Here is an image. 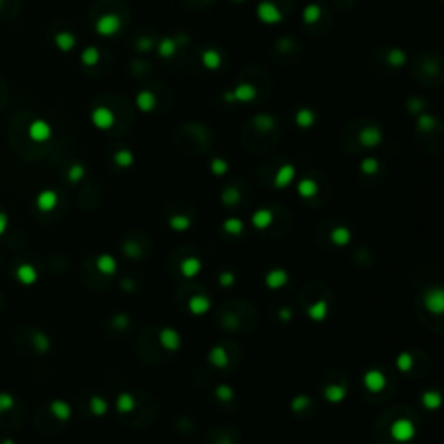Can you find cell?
I'll use <instances>...</instances> for the list:
<instances>
[{
	"mask_svg": "<svg viewBox=\"0 0 444 444\" xmlns=\"http://www.w3.org/2000/svg\"><path fill=\"white\" fill-rule=\"evenodd\" d=\"M95 33L101 37H113L122 30V18L115 13L103 14L101 18L95 21Z\"/></svg>",
	"mask_w": 444,
	"mask_h": 444,
	"instance_id": "cell-1",
	"label": "cell"
},
{
	"mask_svg": "<svg viewBox=\"0 0 444 444\" xmlns=\"http://www.w3.org/2000/svg\"><path fill=\"white\" fill-rule=\"evenodd\" d=\"M255 97H257V89H255V85L246 82L238 83L233 90L226 92L222 95V99L226 103H252L255 101Z\"/></svg>",
	"mask_w": 444,
	"mask_h": 444,
	"instance_id": "cell-2",
	"label": "cell"
},
{
	"mask_svg": "<svg viewBox=\"0 0 444 444\" xmlns=\"http://www.w3.org/2000/svg\"><path fill=\"white\" fill-rule=\"evenodd\" d=\"M255 14H257V18L261 19L264 25H276V23L283 21L281 11H279L273 2H267V0H262V2L259 4Z\"/></svg>",
	"mask_w": 444,
	"mask_h": 444,
	"instance_id": "cell-3",
	"label": "cell"
},
{
	"mask_svg": "<svg viewBox=\"0 0 444 444\" xmlns=\"http://www.w3.org/2000/svg\"><path fill=\"white\" fill-rule=\"evenodd\" d=\"M90 120H92V125L99 130H110L111 127L115 125V113L106 106H97L92 110L90 113Z\"/></svg>",
	"mask_w": 444,
	"mask_h": 444,
	"instance_id": "cell-4",
	"label": "cell"
},
{
	"mask_svg": "<svg viewBox=\"0 0 444 444\" xmlns=\"http://www.w3.org/2000/svg\"><path fill=\"white\" fill-rule=\"evenodd\" d=\"M53 135V127L43 118H37L28 125V137L35 142H45Z\"/></svg>",
	"mask_w": 444,
	"mask_h": 444,
	"instance_id": "cell-5",
	"label": "cell"
},
{
	"mask_svg": "<svg viewBox=\"0 0 444 444\" xmlns=\"http://www.w3.org/2000/svg\"><path fill=\"white\" fill-rule=\"evenodd\" d=\"M359 139V144L365 147H375L378 146L380 142H382L383 139V134L382 130L378 129V127L375 125H370V127H365V129H361V132H359L358 135Z\"/></svg>",
	"mask_w": 444,
	"mask_h": 444,
	"instance_id": "cell-6",
	"label": "cell"
},
{
	"mask_svg": "<svg viewBox=\"0 0 444 444\" xmlns=\"http://www.w3.org/2000/svg\"><path fill=\"white\" fill-rule=\"evenodd\" d=\"M135 106H137L142 113H151V111L157 108V95L147 89L139 90L137 95H135Z\"/></svg>",
	"mask_w": 444,
	"mask_h": 444,
	"instance_id": "cell-7",
	"label": "cell"
},
{
	"mask_svg": "<svg viewBox=\"0 0 444 444\" xmlns=\"http://www.w3.org/2000/svg\"><path fill=\"white\" fill-rule=\"evenodd\" d=\"M54 43L61 53H70L75 47V43H77V38L70 31H58L54 35Z\"/></svg>",
	"mask_w": 444,
	"mask_h": 444,
	"instance_id": "cell-8",
	"label": "cell"
},
{
	"mask_svg": "<svg viewBox=\"0 0 444 444\" xmlns=\"http://www.w3.org/2000/svg\"><path fill=\"white\" fill-rule=\"evenodd\" d=\"M221 63H222L221 54H219L215 49H205L202 53V65L205 66L207 70H210V71L219 70V68H221Z\"/></svg>",
	"mask_w": 444,
	"mask_h": 444,
	"instance_id": "cell-9",
	"label": "cell"
},
{
	"mask_svg": "<svg viewBox=\"0 0 444 444\" xmlns=\"http://www.w3.org/2000/svg\"><path fill=\"white\" fill-rule=\"evenodd\" d=\"M316 122V115L313 110L309 108H301V110L295 113V123H297L301 129H311Z\"/></svg>",
	"mask_w": 444,
	"mask_h": 444,
	"instance_id": "cell-10",
	"label": "cell"
},
{
	"mask_svg": "<svg viewBox=\"0 0 444 444\" xmlns=\"http://www.w3.org/2000/svg\"><path fill=\"white\" fill-rule=\"evenodd\" d=\"M56 203H58V194H56L54 191H51V189L42 191V193L38 194V198H37L38 209L43 210V212L53 210L56 207Z\"/></svg>",
	"mask_w": 444,
	"mask_h": 444,
	"instance_id": "cell-11",
	"label": "cell"
},
{
	"mask_svg": "<svg viewBox=\"0 0 444 444\" xmlns=\"http://www.w3.org/2000/svg\"><path fill=\"white\" fill-rule=\"evenodd\" d=\"M293 175H295L293 165H283L281 169L278 170V174H276L274 184H276V186H278V187H285V186H288V184L291 182Z\"/></svg>",
	"mask_w": 444,
	"mask_h": 444,
	"instance_id": "cell-12",
	"label": "cell"
},
{
	"mask_svg": "<svg viewBox=\"0 0 444 444\" xmlns=\"http://www.w3.org/2000/svg\"><path fill=\"white\" fill-rule=\"evenodd\" d=\"M99 59H101V53H99L97 47H87V49L82 51V54H80V61H82L83 66H95L99 63Z\"/></svg>",
	"mask_w": 444,
	"mask_h": 444,
	"instance_id": "cell-13",
	"label": "cell"
},
{
	"mask_svg": "<svg viewBox=\"0 0 444 444\" xmlns=\"http://www.w3.org/2000/svg\"><path fill=\"white\" fill-rule=\"evenodd\" d=\"M177 38H172V37H165L162 38V42L158 43V54L160 58H172L177 51Z\"/></svg>",
	"mask_w": 444,
	"mask_h": 444,
	"instance_id": "cell-14",
	"label": "cell"
},
{
	"mask_svg": "<svg viewBox=\"0 0 444 444\" xmlns=\"http://www.w3.org/2000/svg\"><path fill=\"white\" fill-rule=\"evenodd\" d=\"M385 61L389 63L390 66H394V68H401V66L406 65L408 56H406V53L403 49H398V47H394V49H390L389 53H387Z\"/></svg>",
	"mask_w": 444,
	"mask_h": 444,
	"instance_id": "cell-15",
	"label": "cell"
},
{
	"mask_svg": "<svg viewBox=\"0 0 444 444\" xmlns=\"http://www.w3.org/2000/svg\"><path fill=\"white\" fill-rule=\"evenodd\" d=\"M319 18H321V7H319L318 4H309V6L304 7V11H302L304 23H307V25H314V23L319 21Z\"/></svg>",
	"mask_w": 444,
	"mask_h": 444,
	"instance_id": "cell-16",
	"label": "cell"
},
{
	"mask_svg": "<svg viewBox=\"0 0 444 444\" xmlns=\"http://www.w3.org/2000/svg\"><path fill=\"white\" fill-rule=\"evenodd\" d=\"M252 123H254L255 129L261 130V132H269V130H273V129H274V125H276L274 118L271 117V115H264V113L257 115V117H254V120H252Z\"/></svg>",
	"mask_w": 444,
	"mask_h": 444,
	"instance_id": "cell-17",
	"label": "cell"
},
{
	"mask_svg": "<svg viewBox=\"0 0 444 444\" xmlns=\"http://www.w3.org/2000/svg\"><path fill=\"white\" fill-rule=\"evenodd\" d=\"M392 434L396 435V439H410L413 435V427H411L410 422L403 420V422H398L392 429Z\"/></svg>",
	"mask_w": 444,
	"mask_h": 444,
	"instance_id": "cell-18",
	"label": "cell"
},
{
	"mask_svg": "<svg viewBox=\"0 0 444 444\" xmlns=\"http://www.w3.org/2000/svg\"><path fill=\"white\" fill-rule=\"evenodd\" d=\"M365 383L370 390H380L383 387V383H385V380H383V377L378 371H370L365 377Z\"/></svg>",
	"mask_w": 444,
	"mask_h": 444,
	"instance_id": "cell-19",
	"label": "cell"
},
{
	"mask_svg": "<svg viewBox=\"0 0 444 444\" xmlns=\"http://www.w3.org/2000/svg\"><path fill=\"white\" fill-rule=\"evenodd\" d=\"M435 125H437V122H435L434 117H430V115L427 113H422L417 120V127L422 132H430L435 129Z\"/></svg>",
	"mask_w": 444,
	"mask_h": 444,
	"instance_id": "cell-20",
	"label": "cell"
},
{
	"mask_svg": "<svg viewBox=\"0 0 444 444\" xmlns=\"http://www.w3.org/2000/svg\"><path fill=\"white\" fill-rule=\"evenodd\" d=\"M18 276H19V279H21L23 283H25V285H30V283H33L35 281V278H37V273H35V269L31 266H21L19 267V271H18Z\"/></svg>",
	"mask_w": 444,
	"mask_h": 444,
	"instance_id": "cell-21",
	"label": "cell"
},
{
	"mask_svg": "<svg viewBox=\"0 0 444 444\" xmlns=\"http://www.w3.org/2000/svg\"><path fill=\"white\" fill-rule=\"evenodd\" d=\"M115 163L120 167H130L134 163V155L130 153L129 150H120L117 155H115Z\"/></svg>",
	"mask_w": 444,
	"mask_h": 444,
	"instance_id": "cell-22",
	"label": "cell"
},
{
	"mask_svg": "<svg viewBox=\"0 0 444 444\" xmlns=\"http://www.w3.org/2000/svg\"><path fill=\"white\" fill-rule=\"evenodd\" d=\"M316 184L311 181V179H304V181L299 184V191H301L302 196H313L316 193Z\"/></svg>",
	"mask_w": 444,
	"mask_h": 444,
	"instance_id": "cell-23",
	"label": "cell"
},
{
	"mask_svg": "<svg viewBox=\"0 0 444 444\" xmlns=\"http://www.w3.org/2000/svg\"><path fill=\"white\" fill-rule=\"evenodd\" d=\"M53 413L56 415V417H59V418H68V417H70V408H68L65 403L56 401L53 405Z\"/></svg>",
	"mask_w": 444,
	"mask_h": 444,
	"instance_id": "cell-24",
	"label": "cell"
},
{
	"mask_svg": "<svg viewBox=\"0 0 444 444\" xmlns=\"http://www.w3.org/2000/svg\"><path fill=\"white\" fill-rule=\"evenodd\" d=\"M361 170L365 174H375L378 170V162L375 158H366L361 162Z\"/></svg>",
	"mask_w": 444,
	"mask_h": 444,
	"instance_id": "cell-25",
	"label": "cell"
},
{
	"mask_svg": "<svg viewBox=\"0 0 444 444\" xmlns=\"http://www.w3.org/2000/svg\"><path fill=\"white\" fill-rule=\"evenodd\" d=\"M210 169L215 175H222V174H226V170H227V163L221 158H215V160H212Z\"/></svg>",
	"mask_w": 444,
	"mask_h": 444,
	"instance_id": "cell-26",
	"label": "cell"
},
{
	"mask_svg": "<svg viewBox=\"0 0 444 444\" xmlns=\"http://www.w3.org/2000/svg\"><path fill=\"white\" fill-rule=\"evenodd\" d=\"M83 174H85V169H83L82 165H73L70 169V172H68V177H70L71 182H77L83 177Z\"/></svg>",
	"mask_w": 444,
	"mask_h": 444,
	"instance_id": "cell-27",
	"label": "cell"
},
{
	"mask_svg": "<svg viewBox=\"0 0 444 444\" xmlns=\"http://www.w3.org/2000/svg\"><path fill=\"white\" fill-rule=\"evenodd\" d=\"M198 267H200L198 261H194V259H189V261H186V262H184V266H182V269H184V274H187V276H193V274H196V273H198Z\"/></svg>",
	"mask_w": 444,
	"mask_h": 444,
	"instance_id": "cell-28",
	"label": "cell"
},
{
	"mask_svg": "<svg viewBox=\"0 0 444 444\" xmlns=\"http://www.w3.org/2000/svg\"><path fill=\"white\" fill-rule=\"evenodd\" d=\"M135 47H137L139 51H142V53H147V51L153 47V40H151L150 37H141V38H137Z\"/></svg>",
	"mask_w": 444,
	"mask_h": 444,
	"instance_id": "cell-29",
	"label": "cell"
},
{
	"mask_svg": "<svg viewBox=\"0 0 444 444\" xmlns=\"http://www.w3.org/2000/svg\"><path fill=\"white\" fill-rule=\"evenodd\" d=\"M162 338H163V343H165V346H177V342H175V340H177V337H175L174 335V331H170V330H165L162 333Z\"/></svg>",
	"mask_w": 444,
	"mask_h": 444,
	"instance_id": "cell-30",
	"label": "cell"
},
{
	"mask_svg": "<svg viewBox=\"0 0 444 444\" xmlns=\"http://www.w3.org/2000/svg\"><path fill=\"white\" fill-rule=\"evenodd\" d=\"M13 406V398L7 394H0V411H6Z\"/></svg>",
	"mask_w": 444,
	"mask_h": 444,
	"instance_id": "cell-31",
	"label": "cell"
},
{
	"mask_svg": "<svg viewBox=\"0 0 444 444\" xmlns=\"http://www.w3.org/2000/svg\"><path fill=\"white\" fill-rule=\"evenodd\" d=\"M254 221L255 222H269L271 221V214L267 210H261L259 212V214H255V217H254Z\"/></svg>",
	"mask_w": 444,
	"mask_h": 444,
	"instance_id": "cell-32",
	"label": "cell"
},
{
	"mask_svg": "<svg viewBox=\"0 0 444 444\" xmlns=\"http://www.w3.org/2000/svg\"><path fill=\"white\" fill-rule=\"evenodd\" d=\"M311 316H313V318H319L321 319L323 316H325V304H318V306L316 307H313V309H311Z\"/></svg>",
	"mask_w": 444,
	"mask_h": 444,
	"instance_id": "cell-33",
	"label": "cell"
},
{
	"mask_svg": "<svg viewBox=\"0 0 444 444\" xmlns=\"http://www.w3.org/2000/svg\"><path fill=\"white\" fill-rule=\"evenodd\" d=\"M226 229L229 231V233H239V231H241V224H239V221H227Z\"/></svg>",
	"mask_w": 444,
	"mask_h": 444,
	"instance_id": "cell-34",
	"label": "cell"
},
{
	"mask_svg": "<svg viewBox=\"0 0 444 444\" xmlns=\"http://www.w3.org/2000/svg\"><path fill=\"white\" fill-rule=\"evenodd\" d=\"M92 406H94V411H95V413H103V411L106 410V405L101 401V399H97V398H95L94 401H92Z\"/></svg>",
	"mask_w": 444,
	"mask_h": 444,
	"instance_id": "cell-35",
	"label": "cell"
},
{
	"mask_svg": "<svg viewBox=\"0 0 444 444\" xmlns=\"http://www.w3.org/2000/svg\"><path fill=\"white\" fill-rule=\"evenodd\" d=\"M411 103H413V105L410 106L411 113H422V103H420V99H411Z\"/></svg>",
	"mask_w": 444,
	"mask_h": 444,
	"instance_id": "cell-36",
	"label": "cell"
},
{
	"mask_svg": "<svg viewBox=\"0 0 444 444\" xmlns=\"http://www.w3.org/2000/svg\"><path fill=\"white\" fill-rule=\"evenodd\" d=\"M342 394H343V392L338 390V389H330V390H328V398L333 399V401H337V399H342Z\"/></svg>",
	"mask_w": 444,
	"mask_h": 444,
	"instance_id": "cell-37",
	"label": "cell"
},
{
	"mask_svg": "<svg viewBox=\"0 0 444 444\" xmlns=\"http://www.w3.org/2000/svg\"><path fill=\"white\" fill-rule=\"evenodd\" d=\"M6 226H7V217L4 214H0V234L6 231Z\"/></svg>",
	"mask_w": 444,
	"mask_h": 444,
	"instance_id": "cell-38",
	"label": "cell"
},
{
	"mask_svg": "<svg viewBox=\"0 0 444 444\" xmlns=\"http://www.w3.org/2000/svg\"><path fill=\"white\" fill-rule=\"evenodd\" d=\"M4 444H13V441H6V442H4Z\"/></svg>",
	"mask_w": 444,
	"mask_h": 444,
	"instance_id": "cell-39",
	"label": "cell"
},
{
	"mask_svg": "<svg viewBox=\"0 0 444 444\" xmlns=\"http://www.w3.org/2000/svg\"><path fill=\"white\" fill-rule=\"evenodd\" d=\"M2 6H4V0H0V7H2Z\"/></svg>",
	"mask_w": 444,
	"mask_h": 444,
	"instance_id": "cell-40",
	"label": "cell"
},
{
	"mask_svg": "<svg viewBox=\"0 0 444 444\" xmlns=\"http://www.w3.org/2000/svg\"><path fill=\"white\" fill-rule=\"evenodd\" d=\"M234 2H245V0H234Z\"/></svg>",
	"mask_w": 444,
	"mask_h": 444,
	"instance_id": "cell-41",
	"label": "cell"
},
{
	"mask_svg": "<svg viewBox=\"0 0 444 444\" xmlns=\"http://www.w3.org/2000/svg\"><path fill=\"white\" fill-rule=\"evenodd\" d=\"M207 2H209V0H207Z\"/></svg>",
	"mask_w": 444,
	"mask_h": 444,
	"instance_id": "cell-42",
	"label": "cell"
}]
</instances>
